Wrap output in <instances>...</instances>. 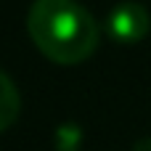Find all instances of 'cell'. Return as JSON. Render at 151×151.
<instances>
[{"label":"cell","instance_id":"cell-1","mask_svg":"<svg viewBox=\"0 0 151 151\" xmlns=\"http://www.w3.org/2000/svg\"><path fill=\"white\" fill-rule=\"evenodd\" d=\"M27 32L35 48L61 66L88 61L101 40L96 16L77 0H35L27 13Z\"/></svg>","mask_w":151,"mask_h":151},{"label":"cell","instance_id":"cell-2","mask_svg":"<svg viewBox=\"0 0 151 151\" xmlns=\"http://www.w3.org/2000/svg\"><path fill=\"white\" fill-rule=\"evenodd\" d=\"M151 29V16L146 5L135 3V0H125L117 3L109 16H106V35L119 42V45H135L141 42Z\"/></svg>","mask_w":151,"mask_h":151},{"label":"cell","instance_id":"cell-3","mask_svg":"<svg viewBox=\"0 0 151 151\" xmlns=\"http://www.w3.org/2000/svg\"><path fill=\"white\" fill-rule=\"evenodd\" d=\"M21 111V96L13 85V80L0 69V133L8 130Z\"/></svg>","mask_w":151,"mask_h":151},{"label":"cell","instance_id":"cell-4","mask_svg":"<svg viewBox=\"0 0 151 151\" xmlns=\"http://www.w3.org/2000/svg\"><path fill=\"white\" fill-rule=\"evenodd\" d=\"M133 151H151V138H141V141L133 146Z\"/></svg>","mask_w":151,"mask_h":151}]
</instances>
